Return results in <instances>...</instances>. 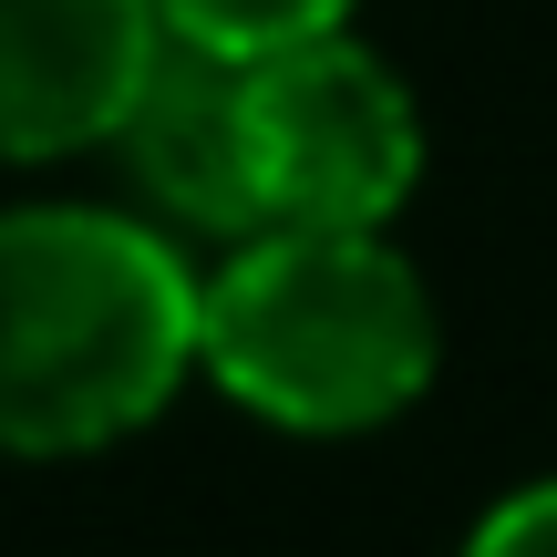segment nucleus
I'll list each match as a JSON object with an SVG mask.
<instances>
[{
	"label": "nucleus",
	"instance_id": "nucleus-2",
	"mask_svg": "<svg viewBox=\"0 0 557 557\" xmlns=\"http://www.w3.org/2000/svg\"><path fill=\"white\" fill-rule=\"evenodd\" d=\"M197 361L289 434H361L434 382V299L382 227H248L197 289Z\"/></svg>",
	"mask_w": 557,
	"mask_h": 557
},
{
	"label": "nucleus",
	"instance_id": "nucleus-6",
	"mask_svg": "<svg viewBox=\"0 0 557 557\" xmlns=\"http://www.w3.org/2000/svg\"><path fill=\"white\" fill-rule=\"evenodd\" d=\"M165 32L186 41H218V52H278V41H310V32H341L351 0H156Z\"/></svg>",
	"mask_w": 557,
	"mask_h": 557
},
{
	"label": "nucleus",
	"instance_id": "nucleus-7",
	"mask_svg": "<svg viewBox=\"0 0 557 557\" xmlns=\"http://www.w3.org/2000/svg\"><path fill=\"white\" fill-rule=\"evenodd\" d=\"M465 557H557V485H527L465 537Z\"/></svg>",
	"mask_w": 557,
	"mask_h": 557
},
{
	"label": "nucleus",
	"instance_id": "nucleus-3",
	"mask_svg": "<svg viewBox=\"0 0 557 557\" xmlns=\"http://www.w3.org/2000/svg\"><path fill=\"white\" fill-rule=\"evenodd\" d=\"M248 156L269 227H382L413 197L423 124L393 62L351 32L248 52Z\"/></svg>",
	"mask_w": 557,
	"mask_h": 557
},
{
	"label": "nucleus",
	"instance_id": "nucleus-5",
	"mask_svg": "<svg viewBox=\"0 0 557 557\" xmlns=\"http://www.w3.org/2000/svg\"><path fill=\"white\" fill-rule=\"evenodd\" d=\"M156 32V0H0V156L103 145Z\"/></svg>",
	"mask_w": 557,
	"mask_h": 557
},
{
	"label": "nucleus",
	"instance_id": "nucleus-1",
	"mask_svg": "<svg viewBox=\"0 0 557 557\" xmlns=\"http://www.w3.org/2000/svg\"><path fill=\"white\" fill-rule=\"evenodd\" d=\"M197 361V278L103 207L0 218V444L83 455L165 413Z\"/></svg>",
	"mask_w": 557,
	"mask_h": 557
},
{
	"label": "nucleus",
	"instance_id": "nucleus-4",
	"mask_svg": "<svg viewBox=\"0 0 557 557\" xmlns=\"http://www.w3.org/2000/svg\"><path fill=\"white\" fill-rule=\"evenodd\" d=\"M114 145L135 156L145 197L176 207L186 227H269L259 207V156H248V62L218 52V41H186V32H156L135 94H124V124Z\"/></svg>",
	"mask_w": 557,
	"mask_h": 557
}]
</instances>
